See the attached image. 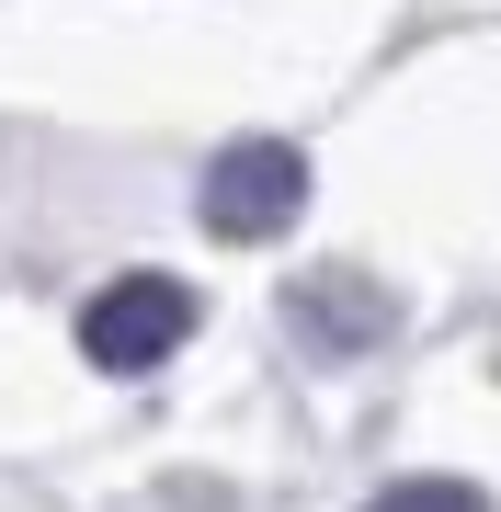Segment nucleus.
<instances>
[{
    "instance_id": "nucleus-1",
    "label": "nucleus",
    "mask_w": 501,
    "mask_h": 512,
    "mask_svg": "<svg viewBox=\"0 0 501 512\" xmlns=\"http://www.w3.org/2000/svg\"><path fill=\"white\" fill-rule=\"evenodd\" d=\"M194 217H205V239H228V251L285 239V228L308 217V148H285V137H228L217 160H205Z\"/></svg>"
},
{
    "instance_id": "nucleus-2",
    "label": "nucleus",
    "mask_w": 501,
    "mask_h": 512,
    "mask_svg": "<svg viewBox=\"0 0 501 512\" xmlns=\"http://www.w3.org/2000/svg\"><path fill=\"white\" fill-rule=\"evenodd\" d=\"M183 342H194V285L183 274H114L80 308V365L92 376H149Z\"/></svg>"
},
{
    "instance_id": "nucleus-3",
    "label": "nucleus",
    "mask_w": 501,
    "mask_h": 512,
    "mask_svg": "<svg viewBox=\"0 0 501 512\" xmlns=\"http://www.w3.org/2000/svg\"><path fill=\"white\" fill-rule=\"evenodd\" d=\"M285 319H297L308 342L353 353V342H376V330H388V296H376L365 274H331V285H285Z\"/></svg>"
},
{
    "instance_id": "nucleus-4",
    "label": "nucleus",
    "mask_w": 501,
    "mask_h": 512,
    "mask_svg": "<svg viewBox=\"0 0 501 512\" xmlns=\"http://www.w3.org/2000/svg\"><path fill=\"white\" fill-rule=\"evenodd\" d=\"M365 512H490V490H467V478H388Z\"/></svg>"
}]
</instances>
